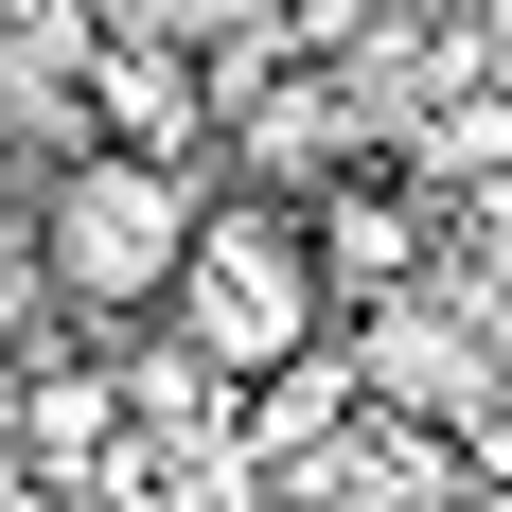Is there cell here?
<instances>
[{
	"mask_svg": "<svg viewBox=\"0 0 512 512\" xmlns=\"http://www.w3.org/2000/svg\"><path fill=\"white\" fill-rule=\"evenodd\" d=\"M159 336H177L212 389H265L283 354H318V336H336V283H318L301 195H248V177H212V212H195V248H177V301H159Z\"/></svg>",
	"mask_w": 512,
	"mask_h": 512,
	"instance_id": "cell-1",
	"label": "cell"
},
{
	"mask_svg": "<svg viewBox=\"0 0 512 512\" xmlns=\"http://www.w3.org/2000/svg\"><path fill=\"white\" fill-rule=\"evenodd\" d=\"M195 212H212V159H124V142L36 159V283H53V318H106V336L159 318Z\"/></svg>",
	"mask_w": 512,
	"mask_h": 512,
	"instance_id": "cell-2",
	"label": "cell"
},
{
	"mask_svg": "<svg viewBox=\"0 0 512 512\" xmlns=\"http://www.w3.org/2000/svg\"><path fill=\"white\" fill-rule=\"evenodd\" d=\"M301 230H318V283H336V318H371V301H407V283H442V195H424L407 159H354V177H318V195H301Z\"/></svg>",
	"mask_w": 512,
	"mask_h": 512,
	"instance_id": "cell-3",
	"label": "cell"
},
{
	"mask_svg": "<svg viewBox=\"0 0 512 512\" xmlns=\"http://www.w3.org/2000/svg\"><path fill=\"white\" fill-rule=\"evenodd\" d=\"M71 124L124 142V159H212V53H195V36H89Z\"/></svg>",
	"mask_w": 512,
	"mask_h": 512,
	"instance_id": "cell-4",
	"label": "cell"
},
{
	"mask_svg": "<svg viewBox=\"0 0 512 512\" xmlns=\"http://www.w3.org/2000/svg\"><path fill=\"white\" fill-rule=\"evenodd\" d=\"M371 424V389H354V336H318V354H283L265 389H230V442H248L265 477H318L336 442Z\"/></svg>",
	"mask_w": 512,
	"mask_h": 512,
	"instance_id": "cell-5",
	"label": "cell"
}]
</instances>
